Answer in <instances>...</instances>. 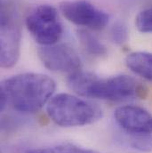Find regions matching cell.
<instances>
[{"mask_svg": "<svg viewBox=\"0 0 152 153\" xmlns=\"http://www.w3.org/2000/svg\"><path fill=\"white\" fill-rule=\"evenodd\" d=\"M126 66L136 75L152 81V53L134 52L127 55Z\"/></svg>", "mask_w": 152, "mask_h": 153, "instance_id": "9c48e42d", "label": "cell"}, {"mask_svg": "<svg viewBox=\"0 0 152 153\" xmlns=\"http://www.w3.org/2000/svg\"><path fill=\"white\" fill-rule=\"evenodd\" d=\"M56 88L53 79L40 73H23L3 81L1 91L8 102L21 112L39 111L53 96Z\"/></svg>", "mask_w": 152, "mask_h": 153, "instance_id": "7a4b0ae2", "label": "cell"}, {"mask_svg": "<svg viewBox=\"0 0 152 153\" xmlns=\"http://www.w3.org/2000/svg\"><path fill=\"white\" fill-rule=\"evenodd\" d=\"M38 54L44 67L53 71L72 74L81 69L78 54L66 44L42 46L38 50Z\"/></svg>", "mask_w": 152, "mask_h": 153, "instance_id": "52a82bcc", "label": "cell"}, {"mask_svg": "<svg viewBox=\"0 0 152 153\" xmlns=\"http://www.w3.org/2000/svg\"><path fill=\"white\" fill-rule=\"evenodd\" d=\"M21 24L16 8L10 3L1 5L0 63L3 68H11L16 64L20 55Z\"/></svg>", "mask_w": 152, "mask_h": 153, "instance_id": "277c9868", "label": "cell"}, {"mask_svg": "<svg viewBox=\"0 0 152 153\" xmlns=\"http://www.w3.org/2000/svg\"><path fill=\"white\" fill-rule=\"evenodd\" d=\"M26 26L36 42L43 46L55 45L62 35V25L56 9L39 5L26 18Z\"/></svg>", "mask_w": 152, "mask_h": 153, "instance_id": "5b68a950", "label": "cell"}, {"mask_svg": "<svg viewBox=\"0 0 152 153\" xmlns=\"http://www.w3.org/2000/svg\"><path fill=\"white\" fill-rule=\"evenodd\" d=\"M46 111L55 124L66 127L93 124L102 115L98 105L69 94H60L53 97L48 102Z\"/></svg>", "mask_w": 152, "mask_h": 153, "instance_id": "3957f363", "label": "cell"}, {"mask_svg": "<svg viewBox=\"0 0 152 153\" xmlns=\"http://www.w3.org/2000/svg\"><path fill=\"white\" fill-rule=\"evenodd\" d=\"M38 153H98L93 150L78 147L70 143H63L55 145L46 149H39Z\"/></svg>", "mask_w": 152, "mask_h": 153, "instance_id": "7c38bea8", "label": "cell"}, {"mask_svg": "<svg viewBox=\"0 0 152 153\" xmlns=\"http://www.w3.org/2000/svg\"><path fill=\"white\" fill-rule=\"evenodd\" d=\"M111 38L116 44L121 45L125 43L127 39L126 27L121 22L115 24L111 30Z\"/></svg>", "mask_w": 152, "mask_h": 153, "instance_id": "5bb4252c", "label": "cell"}, {"mask_svg": "<svg viewBox=\"0 0 152 153\" xmlns=\"http://www.w3.org/2000/svg\"><path fill=\"white\" fill-rule=\"evenodd\" d=\"M130 145L140 152L152 151L151 134H133L129 137Z\"/></svg>", "mask_w": 152, "mask_h": 153, "instance_id": "8fae6325", "label": "cell"}, {"mask_svg": "<svg viewBox=\"0 0 152 153\" xmlns=\"http://www.w3.org/2000/svg\"><path fill=\"white\" fill-rule=\"evenodd\" d=\"M60 10L70 22L91 30H102L110 21L107 13L87 1H65L60 4Z\"/></svg>", "mask_w": 152, "mask_h": 153, "instance_id": "8992f818", "label": "cell"}, {"mask_svg": "<svg viewBox=\"0 0 152 153\" xmlns=\"http://www.w3.org/2000/svg\"><path fill=\"white\" fill-rule=\"evenodd\" d=\"M76 36L83 48L89 54L93 56L102 57L107 53L106 46L88 30H79L76 32Z\"/></svg>", "mask_w": 152, "mask_h": 153, "instance_id": "30bf717a", "label": "cell"}, {"mask_svg": "<svg viewBox=\"0 0 152 153\" xmlns=\"http://www.w3.org/2000/svg\"><path fill=\"white\" fill-rule=\"evenodd\" d=\"M68 85L81 96L113 102L144 98L147 94L142 84L126 75L99 78L93 73L78 71L69 76Z\"/></svg>", "mask_w": 152, "mask_h": 153, "instance_id": "6da1fadb", "label": "cell"}, {"mask_svg": "<svg viewBox=\"0 0 152 153\" xmlns=\"http://www.w3.org/2000/svg\"><path fill=\"white\" fill-rule=\"evenodd\" d=\"M135 25L142 33H152V7L142 11L136 16Z\"/></svg>", "mask_w": 152, "mask_h": 153, "instance_id": "4fadbf2b", "label": "cell"}, {"mask_svg": "<svg viewBox=\"0 0 152 153\" xmlns=\"http://www.w3.org/2000/svg\"><path fill=\"white\" fill-rule=\"evenodd\" d=\"M25 153H38V150H31V151H28Z\"/></svg>", "mask_w": 152, "mask_h": 153, "instance_id": "9a60e30c", "label": "cell"}, {"mask_svg": "<svg viewBox=\"0 0 152 153\" xmlns=\"http://www.w3.org/2000/svg\"><path fill=\"white\" fill-rule=\"evenodd\" d=\"M116 123L128 134H152V115L146 110L125 105L115 111Z\"/></svg>", "mask_w": 152, "mask_h": 153, "instance_id": "ba28073f", "label": "cell"}]
</instances>
